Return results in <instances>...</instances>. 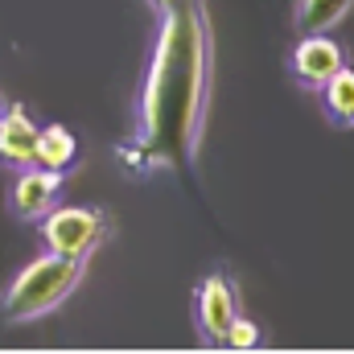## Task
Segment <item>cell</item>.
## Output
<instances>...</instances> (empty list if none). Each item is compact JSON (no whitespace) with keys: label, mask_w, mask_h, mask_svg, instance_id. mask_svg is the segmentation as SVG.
Segmentation results:
<instances>
[{"label":"cell","mask_w":354,"mask_h":354,"mask_svg":"<svg viewBox=\"0 0 354 354\" xmlns=\"http://www.w3.org/2000/svg\"><path fill=\"white\" fill-rule=\"evenodd\" d=\"M342 66L346 54L330 33H301V41L292 46V79L305 91H322L326 79H334Z\"/></svg>","instance_id":"6"},{"label":"cell","mask_w":354,"mask_h":354,"mask_svg":"<svg viewBox=\"0 0 354 354\" xmlns=\"http://www.w3.org/2000/svg\"><path fill=\"white\" fill-rule=\"evenodd\" d=\"M62 181L66 174L58 169H46V165H21L17 169V181H12V194H8V206L17 218L25 223H41L54 206H58V194H62Z\"/></svg>","instance_id":"5"},{"label":"cell","mask_w":354,"mask_h":354,"mask_svg":"<svg viewBox=\"0 0 354 354\" xmlns=\"http://www.w3.org/2000/svg\"><path fill=\"white\" fill-rule=\"evenodd\" d=\"M322 111L334 128H354V66H342L334 79L322 87Z\"/></svg>","instance_id":"10"},{"label":"cell","mask_w":354,"mask_h":354,"mask_svg":"<svg viewBox=\"0 0 354 354\" xmlns=\"http://www.w3.org/2000/svg\"><path fill=\"white\" fill-rule=\"evenodd\" d=\"M33 161L46 165V169L71 174L75 161H79V136H75L71 128H62V124H46V128L37 132V157H33Z\"/></svg>","instance_id":"8"},{"label":"cell","mask_w":354,"mask_h":354,"mask_svg":"<svg viewBox=\"0 0 354 354\" xmlns=\"http://www.w3.org/2000/svg\"><path fill=\"white\" fill-rule=\"evenodd\" d=\"M83 264L87 260H71V256H58V252H46L33 264H25L8 280V288L0 292V322L25 326V322H37L46 313H54L79 288Z\"/></svg>","instance_id":"2"},{"label":"cell","mask_w":354,"mask_h":354,"mask_svg":"<svg viewBox=\"0 0 354 354\" xmlns=\"http://www.w3.org/2000/svg\"><path fill=\"white\" fill-rule=\"evenodd\" d=\"M210 87V33L198 0H181L161 21V37L136 103V132L120 161L136 174L181 169L198 149L202 107Z\"/></svg>","instance_id":"1"},{"label":"cell","mask_w":354,"mask_h":354,"mask_svg":"<svg viewBox=\"0 0 354 354\" xmlns=\"http://www.w3.org/2000/svg\"><path fill=\"white\" fill-rule=\"evenodd\" d=\"M239 313V297H235V284L227 276H206L198 284V297H194V322H198V334L206 346H227V326L235 322Z\"/></svg>","instance_id":"4"},{"label":"cell","mask_w":354,"mask_h":354,"mask_svg":"<svg viewBox=\"0 0 354 354\" xmlns=\"http://www.w3.org/2000/svg\"><path fill=\"white\" fill-rule=\"evenodd\" d=\"M227 346H235V351H252V346H260V326H256L252 317L235 313V322L227 326Z\"/></svg>","instance_id":"11"},{"label":"cell","mask_w":354,"mask_h":354,"mask_svg":"<svg viewBox=\"0 0 354 354\" xmlns=\"http://www.w3.org/2000/svg\"><path fill=\"white\" fill-rule=\"evenodd\" d=\"M107 231H111V223L95 206H54L41 218L46 248L58 252V256H71V260H87L91 252L107 239Z\"/></svg>","instance_id":"3"},{"label":"cell","mask_w":354,"mask_h":354,"mask_svg":"<svg viewBox=\"0 0 354 354\" xmlns=\"http://www.w3.org/2000/svg\"><path fill=\"white\" fill-rule=\"evenodd\" d=\"M149 4H153V8H157L161 17H165V12H174L177 4H181V0H149Z\"/></svg>","instance_id":"12"},{"label":"cell","mask_w":354,"mask_h":354,"mask_svg":"<svg viewBox=\"0 0 354 354\" xmlns=\"http://www.w3.org/2000/svg\"><path fill=\"white\" fill-rule=\"evenodd\" d=\"M37 132L41 128L29 120V111L21 103L4 107V115H0V161L12 165V169L33 165V157H37Z\"/></svg>","instance_id":"7"},{"label":"cell","mask_w":354,"mask_h":354,"mask_svg":"<svg viewBox=\"0 0 354 354\" xmlns=\"http://www.w3.org/2000/svg\"><path fill=\"white\" fill-rule=\"evenodd\" d=\"M0 115H4V99H0Z\"/></svg>","instance_id":"13"},{"label":"cell","mask_w":354,"mask_h":354,"mask_svg":"<svg viewBox=\"0 0 354 354\" xmlns=\"http://www.w3.org/2000/svg\"><path fill=\"white\" fill-rule=\"evenodd\" d=\"M354 0H297L292 8V29L297 33H330L334 25L346 21Z\"/></svg>","instance_id":"9"}]
</instances>
